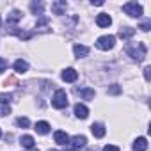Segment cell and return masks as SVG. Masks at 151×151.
I'll use <instances>...</instances> for the list:
<instances>
[{
  "label": "cell",
  "mask_w": 151,
  "mask_h": 151,
  "mask_svg": "<svg viewBox=\"0 0 151 151\" xmlns=\"http://www.w3.org/2000/svg\"><path fill=\"white\" fill-rule=\"evenodd\" d=\"M48 151H59V149H48Z\"/></svg>",
  "instance_id": "obj_32"
},
{
  "label": "cell",
  "mask_w": 151,
  "mask_h": 151,
  "mask_svg": "<svg viewBox=\"0 0 151 151\" xmlns=\"http://www.w3.org/2000/svg\"><path fill=\"white\" fill-rule=\"evenodd\" d=\"M16 124H18L20 128H29V126H30V121H29V117H23V116H22V117L16 119Z\"/></svg>",
  "instance_id": "obj_21"
},
{
  "label": "cell",
  "mask_w": 151,
  "mask_h": 151,
  "mask_svg": "<svg viewBox=\"0 0 151 151\" xmlns=\"http://www.w3.org/2000/svg\"><path fill=\"white\" fill-rule=\"evenodd\" d=\"M93 6H103L105 2H103V0H93V2H91Z\"/></svg>",
  "instance_id": "obj_29"
},
{
  "label": "cell",
  "mask_w": 151,
  "mask_h": 151,
  "mask_svg": "<svg viewBox=\"0 0 151 151\" xmlns=\"http://www.w3.org/2000/svg\"><path fill=\"white\" fill-rule=\"evenodd\" d=\"M0 105H11V94H0Z\"/></svg>",
  "instance_id": "obj_22"
},
{
  "label": "cell",
  "mask_w": 151,
  "mask_h": 151,
  "mask_svg": "<svg viewBox=\"0 0 151 151\" xmlns=\"http://www.w3.org/2000/svg\"><path fill=\"white\" fill-rule=\"evenodd\" d=\"M0 25H2V16H0Z\"/></svg>",
  "instance_id": "obj_33"
},
{
  "label": "cell",
  "mask_w": 151,
  "mask_h": 151,
  "mask_svg": "<svg viewBox=\"0 0 151 151\" xmlns=\"http://www.w3.org/2000/svg\"><path fill=\"white\" fill-rule=\"evenodd\" d=\"M0 137H2V130H0Z\"/></svg>",
  "instance_id": "obj_34"
},
{
  "label": "cell",
  "mask_w": 151,
  "mask_h": 151,
  "mask_svg": "<svg viewBox=\"0 0 151 151\" xmlns=\"http://www.w3.org/2000/svg\"><path fill=\"white\" fill-rule=\"evenodd\" d=\"M103 151H121L117 146H114V144H107L105 147H103Z\"/></svg>",
  "instance_id": "obj_28"
},
{
  "label": "cell",
  "mask_w": 151,
  "mask_h": 151,
  "mask_svg": "<svg viewBox=\"0 0 151 151\" xmlns=\"http://www.w3.org/2000/svg\"><path fill=\"white\" fill-rule=\"evenodd\" d=\"M91 132H93V135H94L96 139H101V137H105V133H107V130H105V126H103L101 123H93V124H91Z\"/></svg>",
  "instance_id": "obj_12"
},
{
  "label": "cell",
  "mask_w": 151,
  "mask_h": 151,
  "mask_svg": "<svg viewBox=\"0 0 151 151\" xmlns=\"http://www.w3.org/2000/svg\"><path fill=\"white\" fill-rule=\"evenodd\" d=\"M7 114H11V107L9 105H0V116H7Z\"/></svg>",
  "instance_id": "obj_24"
},
{
  "label": "cell",
  "mask_w": 151,
  "mask_h": 151,
  "mask_svg": "<svg viewBox=\"0 0 151 151\" xmlns=\"http://www.w3.org/2000/svg\"><path fill=\"white\" fill-rule=\"evenodd\" d=\"M53 140L59 146H68L69 144V135L66 132H62V130H57V132H53Z\"/></svg>",
  "instance_id": "obj_9"
},
{
  "label": "cell",
  "mask_w": 151,
  "mask_h": 151,
  "mask_svg": "<svg viewBox=\"0 0 151 151\" xmlns=\"http://www.w3.org/2000/svg\"><path fill=\"white\" fill-rule=\"evenodd\" d=\"M132 149L133 151H146L147 149V139L146 137H137L133 146H132Z\"/></svg>",
  "instance_id": "obj_14"
},
{
  "label": "cell",
  "mask_w": 151,
  "mask_h": 151,
  "mask_svg": "<svg viewBox=\"0 0 151 151\" xmlns=\"http://www.w3.org/2000/svg\"><path fill=\"white\" fill-rule=\"evenodd\" d=\"M123 11H124L128 16H132V18H140L142 13H144L142 6L137 4V2H126V4H123Z\"/></svg>",
  "instance_id": "obj_3"
},
{
  "label": "cell",
  "mask_w": 151,
  "mask_h": 151,
  "mask_svg": "<svg viewBox=\"0 0 151 151\" xmlns=\"http://www.w3.org/2000/svg\"><path fill=\"white\" fill-rule=\"evenodd\" d=\"M139 29H140V30H144V32H147V30L151 29V22L147 20V22H144V23H140V25H139Z\"/></svg>",
  "instance_id": "obj_26"
},
{
  "label": "cell",
  "mask_w": 151,
  "mask_h": 151,
  "mask_svg": "<svg viewBox=\"0 0 151 151\" xmlns=\"http://www.w3.org/2000/svg\"><path fill=\"white\" fill-rule=\"evenodd\" d=\"M60 77H62L64 82L73 84V82H77V78H78V71H77V69H73V68H66V69L62 71Z\"/></svg>",
  "instance_id": "obj_7"
},
{
  "label": "cell",
  "mask_w": 151,
  "mask_h": 151,
  "mask_svg": "<svg viewBox=\"0 0 151 151\" xmlns=\"http://www.w3.org/2000/svg\"><path fill=\"white\" fill-rule=\"evenodd\" d=\"M86 144H87V139L84 135H75V137H69V144L66 146V149L68 151H80Z\"/></svg>",
  "instance_id": "obj_4"
},
{
  "label": "cell",
  "mask_w": 151,
  "mask_h": 151,
  "mask_svg": "<svg viewBox=\"0 0 151 151\" xmlns=\"http://www.w3.org/2000/svg\"><path fill=\"white\" fill-rule=\"evenodd\" d=\"M114 45H116V37H114V36H101V37L96 39V48H100V50H103V52L112 50Z\"/></svg>",
  "instance_id": "obj_5"
},
{
  "label": "cell",
  "mask_w": 151,
  "mask_h": 151,
  "mask_svg": "<svg viewBox=\"0 0 151 151\" xmlns=\"http://www.w3.org/2000/svg\"><path fill=\"white\" fill-rule=\"evenodd\" d=\"M22 18H23V13H22L20 9H13V11L7 14V27H14Z\"/></svg>",
  "instance_id": "obj_8"
},
{
  "label": "cell",
  "mask_w": 151,
  "mask_h": 151,
  "mask_svg": "<svg viewBox=\"0 0 151 151\" xmlns=\"http://www.w3.org/2000/svg\"><path fill=\"white\" fill-rule=\"evenodd\" d=\"M73 112H75V116H77L78 119H86L89 116V109L84 103H77V105L73 107Z\"/></svg>",
  "instance_id": "obj_10"
},
{
  "label": "cell",
  "mask_w": 151,
  "mask_h": 151,
  "mask_svg": "<svg viewBox=\"0 0 151 151\" xmlns=\"http://www.w3.org/2000/svg\"><path fill=\"white\" fill-rule=\"evenodd\" d=\"M43 9H45V4L43 2H30V11H32V14H36V16H43Z\"/></svg>",
  "instance_id": "obj_18"
},
{
  "label": "cell",
  "mask_w": 151,
  "mask_h": 151,
  "mask_svg": "<svg viewBox=\"0 0 151 151\" xmlns=\"http://www.w3.org/2000/svg\"><path fill=\"white\" fill-rule=\"evenodd\" d=\"M109 94H121V87H119L117 84H112V86L109 87Z\"/></svg>",
  "instance_id": "obj_23"
},
{
  "label": "cell",
  "mask_w": 151,
  "mask_h": 151,
  "mask_svg": "<svg viewBox=\"0 0 151 151\" xmlns=\"http://www.w3.org/2000/svg\"><path fill=\"white\" fill-rule=\"evenodd\" d=\"M110 23H112V18H110V14H107V13H100V14L96 16V25H98V27L105 29V27H109Z\"/></svg>",
  "instance_id": "obj_11"
},
{
  "label": "cell",
  "mask_w": 151,
  "mask_h": 151,
  "mask_svg": "<svg viewBox=\"0 0 151 151\" xmlns=\"http://www.w3.org/2000/svg\"><path fill=\"white\" fill-rule=\"evenodd\" d=\"M27 151H39L37 147H32V149H27Z\"/></svg>",
  "instance_id": "obj_30"
},
{
  "label": "cell",
  "mask_w": 151,
  "mask_h": 151,
  "mask_svg": "<svg viewBox=\"0 0 151 151\" xmlns=\"http://www.w3.org/2000/svg\"><path fill=\"white\" fill-rule=\"evenodd\" d=\"M126 53H128L133 60L142 62V60L146 59L147 48H146V45H144V43H135V45H128V46H126Z\"/></svg>",
  "instance_id": "obj_1"
},
{
  "label": "cell",
  "mask_w": 151,
  "mask_h": 151,
  "mask_svg": "<svg viewBox=\"0 0 151 151\" xmlns=\"http://www.w3.org/2000/svg\"><path fill=\"white\" fill-rule=\"evenodd\" d=\"M78 94L84 98V100H93L94 98V89H89V87H84V89H78Z\"/></svg>",
  "instance_id": "obj_20"
},
{
  "label": "cell",
  "mask_w": 151,
  "mask_h": 151,
  "mask_svg": "<svg viewBox=\"0 0 151 151\" xmlns=\"http://www.w3.org/2000/svg\"><path fill=\"white\" fill-rule=\"evenodd\" d=\"M87 151H96V149H94V147H89V149H87Z\"/></svg>",
  "instance_id": "obj_31"
},
{
  "label": "cell",
  "mask_w": 151,
  "mask_h": 151,
  "mask_svg": "<svg viewBox=\"0 0 151 151\" xmlns=\"http://www.w3.org/2000/svg\"><path fill=\"white\" fill-rule=\"evenodd\" d=\"M50 128H52L50 123H46V121H37L34 130H36L39 135H46V133H50Z\"/></svg>",
  "instance_id": "obj_17"
},
{
  "label": "cell",
  "mask_w": 151,
  "mask_h": 151,
  "mask_svg": "<svg viewBox=\"0 0 151 151\" xmlns=\"http://www.w3.org/2000/svg\"><path fill=\"white\" fill-rule=\"evenodd\" d=\"M66 9H68V2L66 0H55V2H52V13L53 14H66Z\"/></svg>",
  "instance_id": "obj_6"
},
{
  "label": "cell",
  "mask_w": 151,
  "mask_h": 151,
  "mask_svg": "<svg viewBox=\"0 0 151 151\" xmlns=\"http://www.w3.org/2000/svg\"><path fill=\"white\" fill-rule=\"evenodd\" d=\"M117 36H119L121 39H130V37L135 36V29H132V27H123Z\"/></svg>",
  "instance_id": "obj_19"
},
{
  "label": "cell",
  "mask_w": 151,
  "mask_h": 151,
  "mask_svg": "<svg viewBox=\"0 0 151 151\" xmlns=\"http://www.w3.org/2000/svg\"><path fill=\"white\" fill-rule=\"evenodd\" d=\"M13 68H14L16 73H27V71H29V62L23 60V59H18V60H14Z\"/></svg>",
  "instance_id": "obj_16"
},
{
  "label": "cell",
  "mask_w": 151,
  "mask_h": 151,
  "mask_svg": "<svg viewBox=\"0 0 151 151\" xmlns=\"http://www.w3.org/2000/svg\"><path fill=\"white\" fill-rule=\"evenodd\" d=\"M144 78H146L147 82L151 80V68H149V66H146V68H144Z\"/></svg>",
  "instance_id": "obj_27"
},
{
  "label": "cell",
  "mask_w": 151,
  "mask_h": 151,
  "mask_svg": "<svg viewBox=\"0 0 151 151\" xmlns=\"http://www.w3.org/2000/svg\"><path fill=\"white\" fill-rule=\"evenodd\" d=\"M7 66H9V64H7V60H6L4 57H0V75H2V73L7 69Z\"/></svg>",
  "instance_id": "obj_25"
},
{
  "label": "cell",
  "mask_w": 151,
  "mask_h": 151,
  "mask_svg": "<svg viewBox=\"0 0 151 151\" xmlns=\"http://www.w3.org/2000/svg\"><path fill=\"white\" fill-rule=\"evenodd\" d=\"M73 52H75V57L84 59V57L89 55V46H86V45H75L73 46Z\"/></svg>",
  "instance_id": "obj_13"
},
{
  "label": "cell",
  "mask_w": 151,
  "mask_h": 151,
  "mask_svg": "<svg viewBox=\"0 0 151 151\" xmlns=\"http://www.w3.org/2000/svg\"><path fill=\"white\" fill-rule=\"evenodd\" d=\"M20 144H22L23 149H32V147H36V142H34V137H32V135H22Z\"/></svg>",
  "instance_id": "obj_15"
},
{
  "label": "cell",
  "mask_w": 151,
  "mask_h": 151,
  "mask_svg": "<svg viewBox=\"0 0 151 151\" xmlns=\"http://www.w3.org/2000/svg\"><path fill=\"white\" fill-rule=\"evenodd\" d=\"M52 105H53V109H59V110L68 107V94H66L64 89H57L55 91V94L52 98Z\"/></svg>",
  "instance_id": "obj_2"
}]
</instances>
